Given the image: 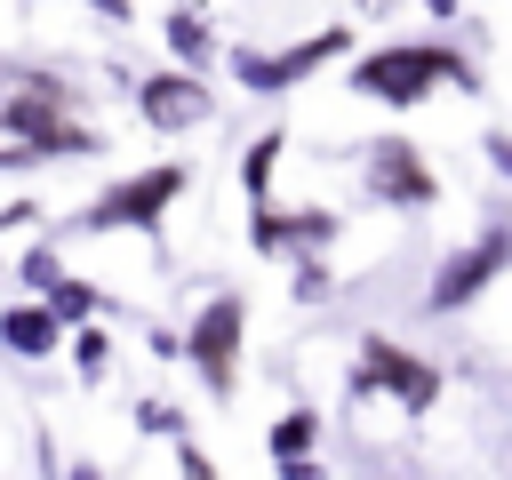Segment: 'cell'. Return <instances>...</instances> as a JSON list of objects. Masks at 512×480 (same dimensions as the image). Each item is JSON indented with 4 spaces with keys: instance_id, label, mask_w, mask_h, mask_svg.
Segmentation results:
<instances>
[{
    "instance_id": "1",
    "label": "cell",
    "mask_w": 512,
    "mask_h": 480,
    "mask_svg": "<svg viewBox=\"0 0 512 480\" xmlns=\"http://www.w3.org/2000/svg\"><path fill=\"white\" fill-rule=\"evenodd\" d=\"M0 128L32 152V160H64V152H104V136L88 120H72V88L48 80V72H24L8 96H0Z\"/></svg>"
},
{
    "instance_id": "2",
    "label": "cell",
    "mask_w": 512,
    "mask_h": 480,
    "mask_svg": "<svg viewBox=\"0 0 512 480\" xmlns=\"http://www.w3.org/2000/svg\"><path fill=\"white\" fill-rule=\"evenodd\" d=\"M440 80H448V88H480L472 64H464L456 48H440V40H400V48H376V56L352 64V88L376 96V104H424Z\"/></svg>"
},
{
    "instance_id": "3",
    "label": "cell",
    "mask_w": 512,
    "mask_h": 480,
    "mask_svg": "<svg viewBox=\"0 0 512 480\" xmlns=\"http://www.w3.org/2000/svg\"><path fill=\"white\" fill-rule=\"evenodd\" d=\"M496 272H512V208H504V216H488L464 248H448V256H440V272H432V288H424V312H464L472 296H488V288H496Z\"/></svg>"
},
{
    "instance_id": "4",
    "label": "cell",
    "mask_w": 512,
    "mask_h": 480,
    "mask_svg": "<svg viewBox=\"0 0 512 480\" xmlns=\"http://www.w3.org/2000/svg\"><path fill=\"white\" fill-rule=\"evenodd\" d=\"M184 192V168L176 160H160V168H136V176H120V184H104L80 216H72V232H152L160 224V208Z\"/></svg>"
},
{
    "instance_id": "5",
    "label": "cell",
    "mask_w": 512,
    "mask_h": 480,
    "mask_svg": "<svg viewBox=\"0 0 512 480\" xmlns=\"http://www.w3.org/2000/svg\"><path fill=\"white\" fill-rule=\"evenodd\" d=\"M400 400L408 416H424L432 400H440V368L432 360H416V352H400L392 336H360V368H352V400Z\"/></svg>"
},
{
    "instance_id": "6",
    "label": "cell",
    "mask_w": 512,
    "mask_h": 480,
    "mask_svg": "<svg viewBox=\"0 0 512 480\" xmlns=\"http://www.w3.org/2000/svg\"><path fill=\"white\" fill-rule=\"evenodd\" d=\"M344 48H352V32H344V24H328V32H312V40H288V48H240V56H232V72H240L256 96H280V88L312 80L320 64H336Z\"/></svg>"
},
{
    "instance_id": "7",
    "label": "cell",
    "mask_w": 512,
    "mask_h": 480,
    "mask_svg": "<svg viewBox=\"0 0 512 480\" xmlns=\"http://www.w3.org/2000/svg\"><path fill=\"white\" fill-rule=\"evenodd\" d=\"M240 328H248V304L224 288V296H208L200 304V320H192V368H200V384L208 392H232L240 384Z\"/></svg>"
},
{
    "instance_id": "8",
    "label": "cell",
    "mask_w": 512,
    "mask_h": 480,
    "mask_svg": "<svg viewBox=\"0 0 512 480\" xmlns=\"http://www.w3.org/2000/svg\"><path fill=\"white\" fill-rule=\"evenodd\" d=\"M136 112H144V128H160V136H184V128H200V120L216 112V96L200 88V72L168 64V72H144V80H136Z\"/></svg>"
},
{
    "instance_id": "9",
    "label": "cell",
    "mask_w": 512,
    "mask_h": 480,
    "mask_svg": "<svg viewBox=\"0 0 512 480\" xmlns=\"http://www.w3.org/2000/svg\"><path fill=\"white\" fill-rule=\"evenodd\" d=\"M368 192H376L384 208H432V200H440V176L424 168V152H416L408 136H376V144H368Z\"/></svg>"
},
{
    "instance_id": "10",
    "label": "cell",
    "mask_w": 512,
    "mask_h": 480,
    "mask_svg": "<svg viewBox=\"0 0 512 480\" xmlns=\"http://www.w3.org/2000/svg\"><path fill=\"white\" fill-rule=\"evenodd\" d=\"M248 240H256L264 256H280V248H296V240H312V248H328V240H336V216H328V208H304V216H280L272 200H248Z\"/></svg>"
},
{
    "instance_id": "11",
    "label": "cell",
    "mask_w": 512,
    "mask_h": 480,
    "mask_svg": "<svg viewBox=\"0 0 512 480\" xmlns=\"http://www.w3.org/2000/svg\"><path fill=\"white\" fill-rule=\"evenodd\" d=\"M0 344L24 352V360H40V352L64 344V320H56L48 304H8V312H0Z\"/></svg>"
},
{
    "instance_id": "12",
    "label": "cell",
    "mask_w": 512,
    "mask_h": 480,
    "mask_svg": "<svg viewBox=\"0 0 512 480\" xmlns=\"http://www.w3.org/2000/svg\"><path fill=\"white\" fill-rule=\"evenodd\" d=\"M168 48H176V64L184 72H200L208 56H216V32H208V16L184 0V8H168Z\"/></svg>"
},
{
    "instance_id": "13",
    "label": "cell",
    "mask_w": 512,
    "mask_h": 480,
    "mask_svg": "<svg viewBox=\"0 0 512 480\" xmlns=\"http://www.w3.org/2000/svg\"><path fill=\"white\" fill-rule=\"evenodd\" d=\"M288 456H320V408H288L272 424V464H288Z\"/></svg>"
},
{
    "instance_id": "14",
    "label": "cell",
    "mask_w": 512,
    "mask_h": 480,
    "mask_svg": "<svg viewBox=\"0 0 512 480\" xmlns=\"http://www.w3.org/2000/svg\"><path fill=\"white\" fill-rule=\"evenodd\" d=\"M280 144H288L280 128L248 144V160H240V184H248V200H264V184H272V168H280Z\"/></svg>"
},
{
    "instance_id": "15",
    "label": "cell",
    "mask_w": 512,
    "mask_h": 480,
    "mask_svg": "<svg viewBox=\"0 0 512 480\" xmlns=\"http://www.w3.org/2000/svg\"><path fill=\"white\" fill-rule=\"evenodd\" d=\"M40 304H48L56 320H88V312H96V288H88V280H56Z\"/></svg>"
},
{
    "instance_id": "16",
    "label": "cell",
    "mask_w": 512,
    "mask_h": 480,
    "mask_svg": "<svg viewBox=\"0 0 512 480\" xmlns=\"http://www.w3.org/2000/svg\"><path fill=\"white\" fill-rule=\"evenodd\" d=\"M72 360H80V376H104L112 336H104V328H88V320H72Z\"/></svg>"
},
{
    "instance_id": "17",
    "label": "cell",
    "mask_w": 512,
    "mask_h": 480,
    "mask_svg": "<svg viewBox=\"0 0 512 480\" xmlns=\"http://www.w3.org/2000/svg\"><path fill=\"white\" fill-rule=\"evenodd\" d=\"M24 280H32L40 296H48V288L64 280V272H56V248H32V256H24Z\"/></svg>"
},
{
    "instance_id": "18",
    "label": "cell",
    "mask_w": 512,
    "mask_h": 480,
    "mask_svg": "<svg viewBox=\"0 0 512 480\" xmlns=\"http://www.w3.org/2000/svg\"><path fill=\"white\" fill-rule=\"evenodd\" d=\"M296 296H304V304H312V296H328V264H320V256H304V264H296Z\"/></svg>"
},
{
    "instance_id": "19",
    "label": "cell",
    "mask_w": 512,
    "mask_h": 480,
    "mask_svg": "<svg viewBox=\"0 0 512 480\" xmlns=\"http://www.w3.org/2000/svg\"><path fill=\"white\" fill-rule=\"evenodd\" d=\"M176 480H216V464H208V456L184 440V448H176Z\"/></svg>"
},
{
    "instance_id": "20",
    "label": "cell",
    "mask_w": 512,
    "mask_h": 480,
    "mask_svg": "<svg viewBox=\"0 0 512 480\" xmlns=\"http://www.w3.org/2000/svg\"><path fill=\"white\" fill-rule=\"evenodd\" d=\"M480 144H488V168H496V176H512V136L496 128V136H480Z\"/></svg>"
},
{
    "instance_id": "21",
    "label": "cell",
    "mask_w": 512,
    "mask_h": 480,
    "mask_svg": "<svg viewBox=\"0 0 512 480\" xmlns=\"http://www.w3.org/2000/svg\"><path fill=\"white\" fill-rule=\"evenodd\" d=\"M280 480H328V472H320V456H288V464H280Z\"/></svg>"
},
{
    "instance_id": "22",
    "label": "cell",
    "mask_w": 512,
    "mask_h": 480,
    "mask_svg": "<svg viewBox=\"0 0 512 480\" xmlns=\"http://www.w3.org/2000/svg\"><path fill=\"white\" fill-rule=\"evenodd\" d=\"M88 8H104V16H112V24H128V16H136V8H128V0H88Z\"/></svg>"
},
{
    "instance_id": "23",
    "label": "cell",
    "mask_w": 512,
    "mask_h": 480,
    "mask_svg": "<svg viewBox=\"0 0 512 480\" xmlns=\"http://www.w3.org/2000/svg\"><path fill=\"white\" fill-rule=\"evenodd\" d=\"M64 480H104V472L96 464H64Z\"/></svg>"
},
{
    "instance_id": "24",
    "label": "cell",
    "mask_w": 512,
    "mask_h": 480,
    "mask_svg": "<svg viewBox=\"0 0 512 480\" xmlns=\"http://www.w3.org/2000/svg\"><path fill=\"white\" fill-rule=\"evenodd\" d=\"M424 8H432V16H456V0H424Z\"/></svg>"
},
{
    "instance_id": "25",
    "label": "cell",
    "mask_w": 512,
    "mask_h": 480,
    "mask_svg": "<svg viewBox=\"0 0 512 480\" xmlns=\"http://www.w3.org/2000/svg\"><path fill=\"white\" fill-rule=\"evenodd\" d=\"M360 8H376V0H360Z\"/></svg>"
}]
</instances>
